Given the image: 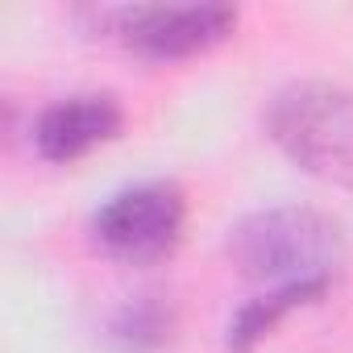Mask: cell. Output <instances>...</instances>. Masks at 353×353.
<instances>
[{"mask_svg": "<svg viewBox=\"0 0 353 353\" xmlns=\"http://www.w3.org/2000/svg\"><path fill=\"white\" fill-rule=\"evenodd\" d=\"M345 254V233L332 216L299 204L250 212L229 229V258L241 274L262 283H307L332 279Z\"/></svg>", "mask_w": 353, "mask_h": 353, "instance_id": "1", "label": "cell"}, {"mask_svg": "<svg viewBox=\"0 0 353 353\" xmlns=\"http://www.w3.org/2000/svg\"><path fill=\"white\" fill-rule=\"evenodd\" d=\"M266 129L274 145L307 174L336 188H353V92L299 79L274 92L266 108Z\"/></svg>", "mask_w": 353, "mask_h": 353, "instance_id": "2", "label": "cell"}, {"mask_svg": "<svg viewBox=\"0 0 353 353\" xmlns=\"http://www.w3.org/2000/svg\"><path fill=\"white\" fill-rule=\"evenodd\" d=\"M183 192L174 183H137L96 212V241L125 262H154L183 233Z\"/></svg>", "mask_w": 353, "mask_h": 353, "instance_id": "3", "label": "cell"}, {"mask_svg": "<svg viewBox=\"0 0 353 353\" xmlns=\"http://www.w3.org/2000/svg\"><path fill=\"white\" fill-rule=\"evenodd\" d=\"M100 26L121 34L145 59H188L237 26L229 5H121L100 9Z\"/></svg>", "mask_w": 353, "mask_h": 353, "instance_id": "4", "label": "cell"}, {"mask_svg": "<svg viewBox=\"0 0 353 353\" xmlns=\"http://www.w3.org/2000/svg\"><path fill=\"white\" fill-rule=\"evenodd\" d=\"M117 129H121L117 96L88 92V96H71V100L50 104L34 125V145L50 162H71V158L88 154L96 141L112 137Z\"/></svg>", "mask_w": 353, "mask_h": 353, "instance_id": "5", "label": "cell"}, {"mask_svg": "<svg viewBox=\"0 0 353 353\" xmlns=\"http://www.w3.org/2000/svg\"><path fill=\"white\" fill-rule=\"evenodd\" d=\"M328 291V279H307V283H287V287H274V291H266L262 299H250L241 312H237V320L229 324V349H237V353H245L254 341H262L291 307H303V303H312V299H320Z\"/></svg>", "mask_w": 353, "mask_h": 353, "instance_id": "6", "label": "cell"}, {"mask_svg": "<svg viewBox=\"0 0 353 353\" xmlns=\"http://www.w3.org/2000/svg\"><path fill=\"white\" fill-rule=\"evenodd\" d=\"M166 332H170V316H166V307H162L158 299H150V295L125 303V307L117 312V320H112V341H121L125 349H150V345H158Z\"/></svg>", "mask_w": 353, "mask_h": 353, "instance_id": "7", "label": "cell"}]
</instances>
